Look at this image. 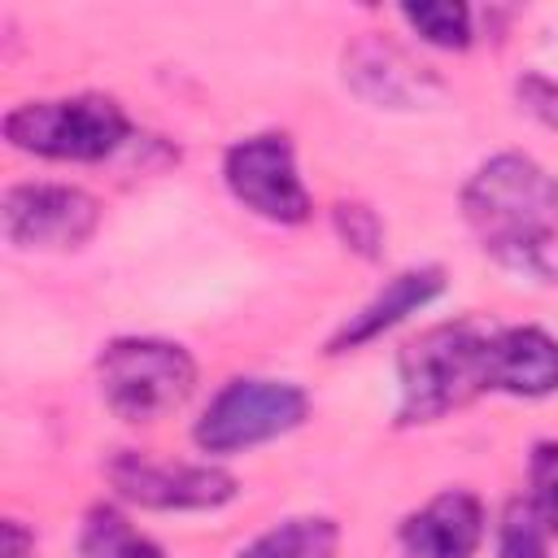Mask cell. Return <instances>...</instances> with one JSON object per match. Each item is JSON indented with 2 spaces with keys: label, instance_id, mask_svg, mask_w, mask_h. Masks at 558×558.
<instances>
[{
  "label": "cell",
  "instance_id": "cell-1",
  "mask_svg": "<svg viewBox=\"0 0 558 558\" xmlns=\"http://www.w3.org/2000/svg\"><path fill=\"white\" fill-rule=\"evenodd\" d=\"M462 218L480 248L506 270L554 279L558 253V179L527 153H497L462 183Z\"/></svg>",
  "mask_w": 558,
  "mask_h": 558
},
{
  "label": "cell",
  "instance_id": "cell-9",
  "mask_svg": "<svg viewBox=\"0 0 558 558\" xmlns=\"http://www.w3.org/2000/svg\"><path fill=\"white\" fill-rule=\"evenodd\" d=\"M484 527V501L471 488H445L401 519L397 545L405 558H475Z\"/></svg>",
  "mask_w": 558,
  "mask_h": 558
},
{
  "label": "cell",
  "instance_id": "cell-5",
  "mask_svg": "<svg viewBox=\"0 0 558 558\" xmlns=\"http://www.w3.org/2000/svg\"><path fill=\"white\" fill-rule=\"evenodd\" d=\"M310 414V397L292 379L240 375L227 379L201 410L192 440L201 453H240L296 432Z\"/></svg>",
  "mask_w": 558,
  "mask_h": 558
},
{
  "label": "cell",
  "instance_id": "cell-16",
  "mask_svg": "<svg viewBox=\"0 0 558 558\" xmlns=\"http://www.w3.org/2000/svg\"><path fill=\"white\" fill-rule=\"evenodd\" d=\"M549 527L527 497L506 501L497 523V558H549Z\"/></svg>",
  "mask_w": 558,
  "mask_h": 558
},
{
  "label": "cell",
  "instance_id": "cell-7",
  "mask_svg": "<svg viewBox=\"0 0 558 558\" xmlns=\"http://www.w3.org/2000/svg\"><path fill=\"white\" fill-rule=\"evenodd\" d=\"M4 240L17 248H83L100 227V201L74 183H13L0 201Z\"/></svg>",
  "mask_w": 558,
  "mask_h": 558
},
{
  "label": "cell",
  "instance_id": "cell-8",
  "mask_svg": "<svg viewBox=\"0 0 558 558\" xmlns=\"http://www.w3.org/2000/svg\"><path fill=\"white\" fill-rule=\"evenodd\" d=\"M105 475L118 497L148 510H218L240 493L235 475L214 462H157L135 449L113 453Z\"/></svg>",
  "mask_w": 558,
  "mask_h": 558
},
{
  "label": "cell",
  "instance_id": "cell-6",
  "mask_svg": "<svg viewBox=\"0 0 558 558\" xmlns=\"http://www.w3.org/2000/svg\"><path fill=\"white\" fill-rule=\"evenodd\" d=\"M222 183L227 192L257 218L279 227H301L314 214L310 187L296 170V148L283 131L244 135L222 153Z\"/></svg>",
  "mask_w": 558,
  "mask_h": 558
},
{
  "label": "cell",
  "instance_id": "cell-17",
  "mask_svg": "<svg viewBox=\"0 0 558 558\" xmlns=\"http://www.w3.org/2000/svg\"><path fill=\"white\" fill-rule=\"evenodd\" d=\"M331 222H336V235L344 240V248H353L357 257H379V248H384V222L375 218L371 205L340 201L331 209Z\"/></svg>",
  "mask_w": 558,
  "mask_h": 558
},
{
  "label": "cell",
  "instance_id": "cell-15",
  "mask_svg": "<svg viewBox=\"0 0 558 558\" xmlns=\"http://www.w3.org/2000/svg\"><path fill=\"white\" fill-rule=\"evenodd\" d=\"M401 17H405V26H410L423 44L445 48V52H462V48H471V39H475L471 9L458 4V0H418V4H401Z\"/></svg>",
  "mask_w": 558,
  "mask_h": 558
},
{
  "label": "cell",
  "instance_id": "cell-18",
  "mask_svg": "<svg viewBox=\"0 0 558 558\" xmlns=\"http://www.w3.org/2000/svg\"><path fill=\"white\" fill-rule=\"evenodd\" d=\"M527 501L541 510L545 527L558 536V440H541L532 449V462H527Z\"/></svg>",
  "mask_w": 558,
  "mask_h": 558
},
{
  "label": "cell",
  "instance_id": "cell-11",
  "mask_svg": "<svg viewBox=\"0 0 558 558\" xmlns=\"http://www.w3.org/2000/svg\"><path fill=\"white\" fill-rule=\"evenodd\" d=\"M488 392L549 397L558 392V336L545 327H501L488 336Z\"/></svg>",
  "mask_w": 558,
  "mask_h": 558
},
{
  "label": "cell",
  "instance_id": "cell-3",
  "mask_svg": "<svg viewBox=\"0 0 558 558\" xmlns=\"http://www.w3.org/2000/svg\"><path fill=\"white\" fill-rule=\"evenodd\" d=\"M131 135V118L113 96L78 92L57 100H26L4 113V140L17 153L48 161H105Z\"/></svg>",
  "mask_w": 558,
  "mask_h": 558
},
{
  "label": "cell",
  "instance_id": "cell-12",
  "mask_svg": "<svg viewBox=\"0 0 558 558\" xmlns=\"http://www.w3.org/2000/svg\"><path fill=\"white\" fill-rule=\"evenodd\" d=\"M344 78L353 83V92L371 105H388V109H410L423 105L427 96L440 92V83L414 65L401 48L384 44V39H357L344 57Z\"/></svg>",
  "mask_w": 558,
  "mask_h": 558
},
{
  "label": "cell",
  "instance_id": "cell-10",
  "mask_svg": "<svg viewBox=\"0 0 558 558\" xmlns=\"http://www.w3.org/2000/svg\"><path fill=\"white\" fill-rule=\"evenodd\" d=\"M445 292V270L440 266H410V270H397L357 314H349L336 336L327 340V353H353L371 340H379L384 331H392L397 323H405L410 314L427 310L436 296Z\"/></svg>",
  "mask_w": 558,
  "mask_h": 558
},
{
  "label": "cell",
  "instance_id": "cell-14",
  "mask_svg": "<svg viewBox=\"0 0 558 558\" xmlns=\"http://www.w3.org/2000/svg\"><path fill=\"white\" fill-rule=\"evenodd\" d=\"M78 558H166V549L144 536L118 506H92L78 532Z\"/></svg>",
  "mask_w": 558,
  "mask_h": 558
},
{
  "label": "cell",
  "instance_id": "cell-2",
  "mask_svg": "<svg viewBox=\"0 0 558 558\" xmlns=\"http://www.w3.org/2000/svg\"><path fill=\"white\" fill-rule=\"evenodd\" d=\"M488 336L475 323H436L397 353V423H436L488 392Z\"/></svg>",
  "mask_w": 558,
  "mask_h": 558
},
{
  "label": "cell",
  "instance_id": "cell-13",
  "mask_svg": "<svg viewBox=\"0 0 558 558\" xmlns=\"http://www.w3.org/2000/svg\"><path fill=\"white\" fill-rule=\"evenodd\" d=\"M336 549H340V523L327 514H301L248 541L240 558H336Z\"/></svg>",
  "mask_w": 558,
  "mask_h": 558
},
{
  "label": "cell",
  "instance_id": "cell-20",
  "mask_svg": "<svg viewBox=\"0 0 558 558\" xmlns=\"http://www.w3.org/2000/svg\"><path fill=\"white\" fill-rule=\"evenodd\" d=\"M0 536H4V558H35V532L22 519H4Z\"/></svg>",
  "mask_w": 558,
  "mask_h": 558
},
{
  "label": "cell",
  "instance_id": "cell-19",
  "mask_svg": "<svg viewBox=\"0 0 558 558\" xmlns=\"http://www.w3.org/2000/svg\"><path fill=\"white\" fill-rule=\"evenodd\" d=\"M514 100H519V109L532 113L541 126L558 131V78L532 70V74H523V78L514 83Z\"/></svg>",
  "mask_w": 558,
  "mask_h": 558
},
{
  "label": "cell",
  "instance_id": "cell-4",
  "mask_svg": "<svg viewBox=\"0 0 558 558\" xmlns=\"http://www.w3.org/2000/svg\"><path fill=\"white\" fill-rule=\"evenodd\" d=\"M105 405L126 423H157L196 388V362L179 340L118 336L96 357Z\"/></svg>",
  "mask_w": 558,
  "mask_h": 558
}]
</instances>
